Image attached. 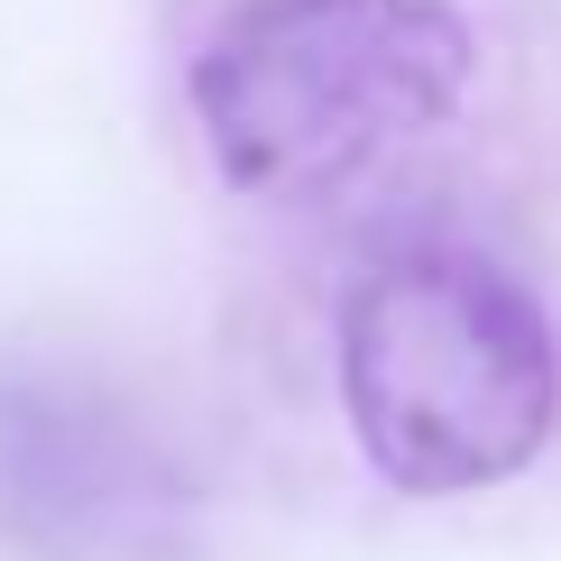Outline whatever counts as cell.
Returning <instances> with one entry per match:
<instances>
[{
    "instance_id": "1",
    "label": "cell",
    "mask_w": 561,
    "mask_h": 561,
    "mask_svg": "<svg viewBox=\"0 0 561 561\" xmlns=\"http://www.w3.org/2000/svg\"><path fill=\"white\" fill-rule=\"evenodd\" d=\"M341 405L368 470L405 497L516 479L561 424V341L479 249H396L341 304Z\"/></svg>"
},
{
    "instance_id": "2",
    "label": "cell",
    "mask_w": 561,
    "mask_h": 561,
    "mask_svg": "<svg viewBox=\"0 0 561 561\" xmlns=\"http://www.w3.org/2000/svg\"><path fill=\"white\" fill-rule=\"evenodd\" d=\"M470 65L479 46L451 0H240L184 92L240 194H322L442 129Z\"/></svg>"
}]
</instances>
